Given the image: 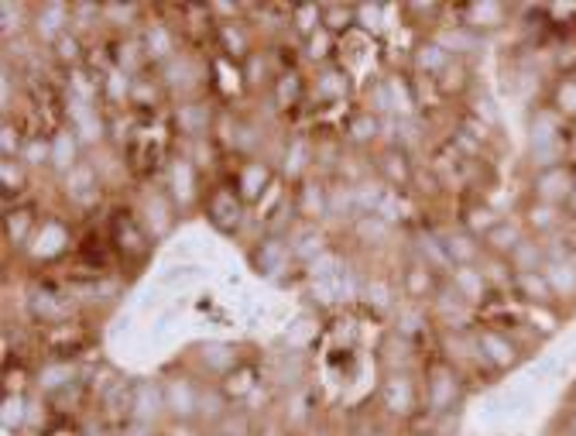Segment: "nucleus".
<instances>
[{
	"label": "nucleus",
	"instance_id": "nucleus-12",
	"mask_svg": "<svg viewBox=\"0 0 576 436\" xmlns=\"http://www.w3.org/2000/svg\"><path fill=\"white\" fill-rule=\"evenodd\" d=\"M161 405H165V395H161V392H158L154 385H148V381H144V385H137L134 409H131L137 419H151L154 413L161 409Z\"/></svg>",
	"mask_w": 576,
	"mask_h": 436
},
{
	"label": "nucleus",
	"instance_id": "nucleus-27",
	"mask_svg": "<svg viewBox=\"0 0 576 436\" xmlns=\"http://www.w3.org/2000/svg\"><path fill=\"white\" fill-rule=\"evenodd\" d=\"M350 134L357 141H367L378 134V117H370V114H364V117H357L353 124H350Z\"/></svg>",
	"mask_w": 576,
	"mask_h": 436
},
{
	"label": "nucleus",
	"instance_id": "nucleus-15",
	"mask_svg": "<svg viewBox=\"0 0 576 436\" xmlns=\"http://www.w3.org/2000/svg\"><path fill=\"white\" fill-rule=\"evenodd\" d=\"M178 124H182L186 134H203L206 124H210V110L199 107V103H186V107L178 110Z\"/></svg>",
	"mask_w": 576,
	"mask_h": 436
},
{
	"label": "nucleus",
	"instance_id": "nucleus-33",
	"mask_svg": "<svg viewBox=\"0 0 576 436\" xmlns=\"http://www.w3.org/2000/svg\"><path fill=\"white\" fill-rule=\"evenodd\" d=\"M319 210H323V193L316 196V186H309V189H306V213H312V217H316Z\"/></svg>",
	"mask_w": 576,
	"mask_h": 436
},
{
	"label": "nucleus",
	"instance_id": "nucleus-22",
	"mask_svg": "<svg viewBox=\"0 0 576 436\" xmlns=\"http://www.w3.org/2000/svg\"><path fill=\"white\" fill-rule=\"evenodd\" d=\"M265 179H268L265 165H244V172H240V182H244V196H257V189L265 186Z\"/></svg>",
	"mask_w": 576,
	"mask_h": 436
},
{
	"label": "nucleus",
	"instance_id": "nucleus-31",
	"mask_svg": "<svg viewBox=\"0 0 576 436\" xmlns=\"http://www.w3.org/2000/svg\"><path fill=\"white\" fill-rule=\"evenodd\" d=\"M361 230L370 234V238H384V234H388V223H384L381 217H367L364 223H361Z\"/></svg>",
	"mask_w": 576,
	"mask_h": 436
},
{
	"label": "nucleus",
	"instance_id": "nucleus-35",
	"mask_svg": "<svg viewBox=\"0 0 576 436\" xmlns=\"http://www.w3.org/2000/svg\"><path fill=\"white\" fill-rule=\"evenodd\" d=\"M323 97H340V80H336V73H326V80H323Z\"/></svg>",
	"mask_w": 576,
	"mask_h": 436
},
{
	"label": "nucleus",
	"instance_id": "nucleus-7",
	"mask_svg": "<svg viewBox=\"0 0 576 436\" xmlns=\"http://www.w3.org/2000/svg\"><path fill=\"white\" fill-rule=\"evenodd\" d=\"M542 272H545V278H549V285H553L556 299H576V258L549 261Z\"/></svg>",
	"mask_w": 576,
	"mask_h": 436
},
{
	"label": "nucleus",
	"instance_id": "nucleus-4",
	"mask_svg": "<svg viewBox=\"0 0 576 436\" xmlns=\"http://www.w3.org/2000/svg\"><path fill=\"white\" fill-rule=\"evenodd\" d=\"M457 395H460V381H457V375L446 371V368H436L432 378H429V405H432L436 413H446L449 405H457Z\"/></svg>",
	"mask_w": 576,
	"mask_h": 436
},
{
	"label": "nucleus",
	"instance_id": "nucleus-16",
	"mask_svg": "<svg viewBox=\"0 0 576 436\" xmlns=\"http://www.w3.org/2000/svg\"><path fill=\"white\" fill-rule=\"evenodd\" d=\"M52 161H55L58 169H69L76 161V134L58 131L55 138H52Z\"/></svg>",
	"mask_w": 576,
	"mask_h": 436
},
{
	"label": "nucleus",
	"instance_id": "nucleus-32",
	"mask_svg": "<svg viewBox=\"0 0 576 436\" xmlns=\"http://www.w3.org/2000/svg\"><path fill=\"white\" fill-rule=\"evenodd\" d=\"M107 90H110L114 97H124V93H127V76H124V73H110V76H107Z\"/></svg>",
	"mask_w": 576,
	"mask_h": 436
},
{
	"label": "nucleus",
	"instance_id": "nucleus-21",
	"mask_svg": "<svg viewBox=\"0 0 576 436\" xmlns=\"http://www.w3.org/2000/svg\"><path fill=\"white\" fill-rule=\"evenodd\" d=\"M172 182H175V196L186 203V199L192 196V165H189V161H175Z\"/></svg>",
	"mask_w": 576,
	"mask_h": 436
},
{
	"label": "nucleus",
	"instance_id": "nucleus-17",
	"mask_svg": "<svg viewBox=\"0 0 576 436\" xmlns=\"http://www.w3.org/2000/svg\"><path fill=\"white\" fill-rule=\"evenodd\" d=\"M73 117H76L79 131H82V141H96L100 138V120L93 117V110H90V103H79V100H73Z\"/></svg>",
	"mask_w": 576,
	"mask_h": 436
},
{
	"label": "nucleus",
	"instance_id": "nucleus-29",
	"mask_svg": "<svg viewBox=\"0 0 576 436\" xmlns=\"http://www.w3.org/2000/svg\"><path fill=\"white\" fill-rule=\"evenodd\" d=\"M357 18H361V24L364 28H378L381 24V7H370V4H364V7H357Z\"/></svg>",
	"mask_w": 576,
	"mask_h": 436
},
{
	"label": "nucleus",
	"instance_id": "nucleus-13",
	"mask_svg": "<svg viewBox=\"0 0 576 436\" xmlns=\"http://www.w3.org/2000/svg\"><path fill=\"white\" fill-rule=\"evenodd\" d=\"M528 223H532V230H538V234H553L559 223H562V213H559V206L532 203L528 206Z\"/></svg>",
	"mask_w": 576,
	"mask_h": 436
},
{
	"label": "nucleus",
	"instance_id": "nucleus-3",
	"mask_svg": "<svg viewBox=\"0 0 576 436\" xmlns=\"http://www.w3.org/2000/svg\"><path fill=\"white\" fill-rule=\"evenodd\" d=\"M511 289L518 292V299H525L528 306H553L556 302V292L549 285L545 272H525V275L511 278Z\"/></svg>",
	"mask_w": 576,
	"mask_h": 436
},
{
	"label": "nucleus",
	"instance_id": "nucleus-26",
	"mask_svg": "<svg viewBox=\"0 0 576 436\" xmlns=\"http://www.w3.org/2000/svg\"><path fill=\"white\" fill-rule=\"evenodd\" d=\"M21 419H24V398H7V405H4V426L7 430H18Z\"/></svg>",
	"mask_w": 576,
	"mask_h": 436
},
{
	"label": "nucleus",
	"instance_id": "nucleus-24",
	"mask_svg": "<svg viewBox=\"0 0 576 436\" xmlns=\"http://www.w3.org/2000/svg\"><path fill=\"white\" fill-rule=\"evenodd\" d=\"M148 52H151V55H169V52H172V38H169V31H165L161 24L148 31Z\"/></svg>",
	"mask_w": 576,
	"mask_h": 436
},
{
	"label": "nucleus",
	"instance_id": "nucleus-8",
	"mask_svg": "<svg viewBox=\"0 0 576 436\" xmlns=\"http://www.w3.org/2000/svg\"><path fill=\"white\" fill-rule=\"evenodd\" d=\"M453 289H457L466 302H480V299L487 296V278H484V272H480V268H474V265H463V268H457V272H453Z\"/></svg>",
	"mask_w": 576,
	"mask_h": 436
},
{
	"label": "nucleus",
	"instance_id": "nucleus-38",
	"mask_svg": "<svg viewBox=\"0 0 576 436\" xmlns=\"http://www.w3.org/2000/svg\"><path fill=\"white\" fill-rule=\"evenodd\" d=\"M570 210H573V217H576V189H573V196H570V203H566Z\"/></svg>",
	"mask_w": 576,
	"mask_h": 436
},
{
	"label": "nucleus",
	"instance_id": "nucleus-37",
	"mask_svg": "<svg viewBox=\"0 0 576 436\" xmlns=\"http://www.w3.org/2000/svg\"><path fill=\"white\" fill-rule=\"evenodd\" d=\"M566 430H570V436H576V413L570 416V422H566Z\"/></svg>",
	"mask_w": 576,
	"mask_h": 436
},
{
	"label": "nucleus",
	"instance_id": "nucleus-18",
	"mask_svg": "<svg viewBox=\"0 0 576 436\" xmlns=\"http://www.w3.org/2000/svg\"><path fill=\"white\" fill-rule=\"evenodd\" d=\"M415 62H419V69L442 73V69H446V62H449V52H446L442 45H422V48H419V55H415Z\"/></svg>",
	"mask_w": 576,
	"mask_h": 436
},
{
	"label": "nucleus",
	"instance_id": "nucleus-5",
	"mask_svg": "<svg viewBox=\"0 0 576 436\" xmlns=\"http://www.w3.org/2000/svg\"><path fill=\"white\" fill-rule=\"evenodd\" d=\"M521 240H525V230H521L515 220H498V223L484 234V244H487L494 255H501V258H511V251L518 248Z\"/></svg>",
	"mask_w": 576,
	"mask_h": 436
},
{
	"label": "nucleus",
	"instance_id": "nucleus-11",
	"mask_svg": "<svg viewBox=\"0 0 576 436\" xmlns=\"http://www.w3.org/2000/svg\"><path fill=\"white\" fill-rule=\"evenodd\" d=\"M442 248H446V255H449V261L457 268L474 265L480 255V244L474 240V234H449V238H442Z\"/></svg>",
	"mask_w": 576,
	"mask_h": 436
},
{
	"label": "nucleus",
	"instance_id": "nucleus-20",
	"mask_svg": "<svg viewBox=\"0 0 576 436\" xmlns=\"http://www.w3.org/2000/svg\"><path fill=\"white\" fill-rule=\"evenodd\" d=\"M213 210H216V213H213V220H216L220 227H230V223H233L230 213H237V217H240V206H237V199H233L230 193H216V196H213Z\"/></svg>",
	"mask_w": 576,
	"mask_h": 436
},
{
	"label": "nucleus",
	"instance_id": "nucleus-10",
	"mask_svg": "<svg viewBox=\"0 0 576 436\" xmlns=\"http://www.w3.org/2000/svg\"><path fill=\"white\" fill-rule=\"evenodd\" d=\"M165 405L172 409L175 416H192L196 405H199L196 388H192L189 381H169V385H165Z\"/></svg>",
	"mask_w": 576,
	"mask_h": 436
},
{
	"label": "nucleus",
	"instance_id": "nucleus-9",
	"mask_svg": "<svg viewBox=\"0 0 576 436\" xmlns=\"http://www.w3.org/2000/svg\"><path fill=\"white\" fill-rule=\"evenodd\" d=\"M504 18H508V11H504V4H494V0H487V4H470L466 7V24L470 28H484V31H491V28H501L504 24Z\"/></svg>",
	"mask_w": 576,
	"mask_h": 436
},
{
	"label": "nucleus",
	"instance_id": "nucleus-2",
	"mask_svg": "<svg viewBox=\"0 0 576 436\" xmlns=\"http://www.w3.org/2000/svg\"><path fill=\"white\" fill-rule=\"evenodd\" d=\"M477 347H480V357H484V361H491L498 371L511 368V364L518 361V347L511 344V337H508V334H501V330H480Z\"/></svg>",
	"mask_w": 576,
	"mask_h": 436
},
{
	"label": "nucleus",
	"instance_id": "nucleus-1",
	"mask_svg": "<svg viewBox=\"0 0 576 436\" xmlns=\"http://www.w3.org/2000/svg\"><path fill=\"white\" fill-rule=\"evenodd\" d=\"M576 189V172L570 165H556V169H542L532 179V196L535 203L545 206H566Z\"/></svg>",
	"mask_w": 576,
	"mask_h": 436
},
{
	"label": "nucleus",
	"instance_id": "nucleus-6",
	"mask_svg": "<svg viewBox=\"0 0 576 436\" xmlns=\"http://www.w3.org/2000/svg\"><path fill=\"white\" fill-rule=\"evenodd\" d=\"M511 272L515 275H525V272H542L545 265H549V255H545V244L542 240H532V238H525L511 251Z\"/></svg>",
	"mask_w": 576,
	"mask_h": 436
},
{
	"label": "nucleus",
	"instance_id": "nucleus-34",
	"mask_svg": "<svg viewBox=\"0 0 576 436\" xmlns=\"http://www.w3.org/2000/svg\"><path fill=\"white\" fill-rule=\"evenodd\" d=\"M58 52H62V59H69V55L76 59V55H79V41L69 38V35H62V41H58Z\"/></svg>",
	"mask_w": 576,
	"mask_h": 436
},
{
	"label": "nucleus",
	"instance_id": "nucleus-19",
	"mask_svg": "<svg viewBox=\"0 0 576 436\" xmlns=\"http://www.w3.org/2000/svg\"><path fill=\"white\" fill-rule=\"evenodd\" d=\"M388 405H391L395 413H408V409H412V388H408L405 378H391V381H388Z\"/></svg>",
	"mask_w": 576,
	"mask_h": 436
},
{
	"label": "nucleus",
	"instance_id": "nucleus-28",
	"mask_svg": "<svg viewBox=\"0 0 576 436\" xmlns=\"http://www.w3.org/2000/svg\"><path fill=\"white\" fill-rule=\"evenodd\" d=\"M24 155H28V161H35V165H38V161L52 159V144H45V141H31Z\"/></svg>",
	"mask_w": 576,
	"mask_h": 436
},
{
	"label": "nucleus",
	"instance_id": "nucleus-25",
	"mask_svg": "<svg viewBox=\"0 0 576 436\" xmlns=\"http://www.w3.org/2000/svg\"><path fill=\"white\" fill-rule=\"evenodd\" d=\"M148 220H151V227H154V220H158V238H161V234H169L172 217L165 213V199H151V203H148Z\"/></svg>",
	"mask_w": 576,
	"mask_h": 436
},
{
	"label": "nucleus",
	"instance_id": "nucleus-23",
	"mask_svg": "<svg viewBox=\"0 0 576 436\" xmlns=\"http://www.w3.org/2000/svg\"><path fill=\"white\" fill-rule=\"evenodd\" d=\"M62 18H65V7L62 4H48V11H41V35H55V31H62Z\"/></svg>",
	"mask_w": 576,
	"mask_h": 436
},
{
	"label": "nucleus",
	"instance_id": "nucleus-36",
	"mask_svg": "<svg viewBox=\"0 0 576 436\" xmlns=\"http://www.w3.org/2000/svg\"><path fill=\"white\" fill-rule=\"evenodd\" d=\"M14 151V127H4V155Z\"/></svg>",
	"mask_w": 576,
	"mask_h": 436
},
{
	"label": "nucleus",
	"instance_id": "nucleus-14",
	"mask_svg": "<svg viewBox=\"0 0 576 436\" xmlns=\"http://www.w3.org/2000/svg\"><path fill=\"white\" fill-rule=\"evenodd\" d=\"M553 110L559 117H576V80L566 76V80L556 83V93H553Z\"/></svg>",
	"mask_w": 576,
	"mask_h": 436
},
{
	"label": "nucleus",
	"instance_id": "nucleus-30",
	"mask_svg": "<svg viewBox=\"0 0 576 436\" xmlns=\"http://www.w3.org/2000/svg\"><path fill=\"white\" fill-rule=\"evenodd\" d=\"M223 38H227V45H230L227 52H233V55H244V45H247V41H244V35H240V31L223 28Z\"/></svg>",
	"mask_w": 576,
	"mask_h": 436
}]
</instances>
